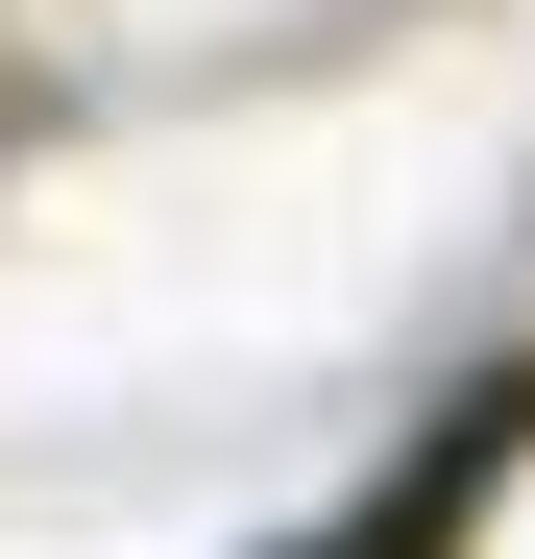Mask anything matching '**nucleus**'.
Returning a JSON list of instances; mask_svg holds the SVG:
<instances>
[{
  "mask_svg": "<svg viewBox=\"0 0 535 559\" xmlns=\"http://www.w3.org/2000/svg\"><path fill=\"white\" fill-rule=\"evenodd\" d=\"M511 438H535V390H463V414H438L366 511H341V535H293V559H463V511H487V462H511Z\"/></svg>",
  "mask_w": 535,
  "mask_h": 559,
  "instance_id": "obj_1",
  "label": "nucleus"
}]
</instances>
